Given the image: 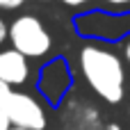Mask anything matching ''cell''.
<instances>
[{
    "label": "cell",
    "mask_w": 130,
    "mask_h": 130,
    "mask_svg": "<svg viewBox=\"0 0 130 130\" xmlns=\"http://www.w3.org/2000/svg\"><path fill=\"white\" fill-rule=\"evenodd\" d=\"M78 64L89 89L105 103L117 105L126 94V69L123 59L107 46L87 41L78 53Z\"/></svg>",
    "instance_id": "cell-1"
},
{
    "label": "cell",
    "mask_w": 130,
    "mask_h": 130,
    "mask_svg": "<svg viewBox=\"0 0 130 130\" xmlns=\"http://www.w3.org/2000/svg\"><path fill=\"white\" fill-rule=\"evenodd\" d=\"M16 50L30 59H41L53 48V34L46 30L43 21L34 14H21L9 23V39Z\"/></svg>",
    "instance_id": "cell-2"
},
{
    "label": "cell",
    "mask_w": 130,
    "mask_h": 130,
    "mask_svg": "<svg viewBox=\"0 0 130 130\" xmlns=\"http://www.w3.org/2000/svg\"><path fill=\"white\" fill-rule=\"evenodd\" d=\"M0 105L7 112L11 126H18V128H25V130H46L48 128L46 107L41 105L39 98H34L27 91L11 89Z\"/></svg>",
    "instance_id": "cell-3"
},
{
    "label": "cell",
    "mask_w": 130,
    "mask_h": 130,
    "mask_svg": "<svg viewBox=\"0 0 130 130\" xmlns=\"http://www.w3.org/2000/svg\"><path fill=\"white\" fill-rule=\"evenodd\" d=\"M71 87V71L66 66V62L62 57L53 59L50 64H46L41 69V75H39V94L48 101V103H59L66 91Z\"/></svg>",
    "instance_id": "cell-4"
},
{
    "label": "cell",
    "mask_w": 130,
    "mask_h": 130,
    "mask_svg": "<svg viewBox=\"0 0 130 130\" xmlns=\"http://www.w3.org/2000/svg\"><path fill=\"white\" fill-rule=\"evenodd\" d=\"M30 75H32L30 57H25L14 46L0 50V80H5L11 89H16L23 87L30 80Z\"/></svg>",
    "instance_id": "cell-5"
},
{
    "label": "cell",
    "mask_w": 130,
    "mask_h": 130,
    "mask_svg": "<svg viewBox=\"0 0 130 130\" xmlns=\"http://www.w3.org/2000/svg\"><path fill=\"white\" fill-rule=\"evenodd\" d=\"M110 11H130V0H98Z\"/></svg>",
    "instance_id": "cell-6"
},
{
    "label": "cell",
    "mask_w": 130,
    "mask_h": 130,
    "mask_svg": "<svg viewBox=\"0 0 130 130\" xmlns=\"http://www.w3.org/2000/svg\"><path fill=\"white\" fill-rule=\"evenodd\" d=\"M23 5H25V0H0V9H7V11H14Z\"/></svg>",
    "instance_id": "cell-7"
},
{
    "label": "cell",
    "mask_w": 130,
    "mask_h": 130,
    "mask_svg": "<svg viewBox=\"0 0 130 130\" xmlns=\"http://www.w3.org/2000/svg\"><path fill=\"white\" fill-rule=\"evenodd\" d=\"M7 39H9V25H7V23H5V18L0 16V46H2Z\"/></svg>",
    "instance_id": "cell-8"
},
{
    "label": "cell",
    "mask_w": 130,
    "mask_h": 130,
    "mask_svg": "<svg viewBox=\"0 0 130 130\" xmlns=\"http://www.w3.org/2000/svg\"><path fill=\"white\" fill-rule=\"evenodd\" d=\"M9 128H11V121H9L7 112H5L2 105H0V130H9Z\"/></svg>",
    "instance_id": "cell-9"
},
{
    "label": "cell",
    "mask_w": 130,
    "mask_h": 130,
    "mask_svg": "<svg viewBox=\"0 0 130 130\" xmlns=\"http://www.w3.org/2000/svg\"><path fill=\"white\" fill-rule=\"evenodd\" d=\"M123 59H126V64L130 66V34L126 37V41H123Z\"/></svg>",
    "instance_id": "cell-10"
},
{
    "label": "cell",
    "mask_w": 130,
    "mask_h": 130,
    "mask_svg": "<svg viewBox=\"0 0 130 130\" xmlns=\"http://www.w3.org/2000/svg\"><path fill=\"white\" fill-rule=\"evenodd\" d=\"M9 91H11V87H9V85H7L5 80H0V103H2V101L7 98V94H9Z\"/></svg>",
    "instance_id": "cell-11"
},
{
    "label": "cell",
    "mask_w": 130,
    "mask_h": 130,
    "mask_svg": "<svg viewBox=\"0 0 130 130\" xmlns=\"http://www.w3.org/2000/svg\"><path fill=\"white\" fill-rule=\"evenodd\" d=\"M62 5H66V7H82V5H87V2H91V0H59Z\"/></svg>",
    "instance_id": "cell-12"
},
{
    "label": "cell",
    "mask_w": 130,
    "mask_h": 130,
    "mask_svg": "<svg viewBox=\"0 0 130 130\" xmlns=\"http://www.w3.org/2000/svg\"><path fill=\"white\" fill-rule=\"evenodd\" d=\"M9 130H25V128H18V126H11Z\"/></svg>",
    "instance_id": "cell-13"
},
{
    "label": "cell",
    "mask_w": 130,
    "mask_h": 130,
    "mask_svg": "<svg viewBox=\"0 0 130 130\" xmlns=\"http://www.w3.org/2000/svg\"><path fill=\"white\" fill-rule=\"evenodd\" d=\"M41 2H50V0H41Z\"/></svg>",
    "instance_id": "cell-14"
}]
</instances>
